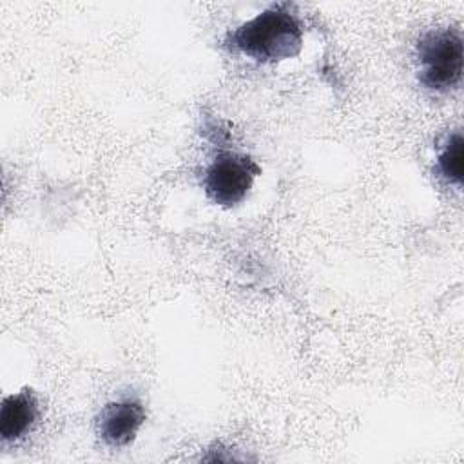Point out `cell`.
I'll use <instances>...</instances> for the list:
<instances>
[{"mask_svg":"<svg viewBox=\"0 0 464 464\" xmlns=\"http://www.w3.org/2000/svg\"><path fill=\"white\" fill-rule=\"evenodd\" d=\"M225 44L256 62H281L301 53L303 25L290 4H274L230 31Z\"/></svg>","mask_w":464,"mask_h":464,"instance_id":"6da1fadb","label":"cell"},{"mask_svg":"<svg viewBox=\"0 0 464 464\" xmlns=\"http://www.w3.org/2000/svg\"><path fill=\"white\" fill-rule=\"evenodd\" d=\"M462 33L457 27H435L420 34L415 53L419 83L431 92H450L462 80Z\"/></svg>","mask_w":464,"mask_h":464,"instance_id":"7a4b0ae2","label":"cell"},{"mask_svg":"<svg viewBox=\"0 0 464 464\" xmlns=\"http://www.w3.org/2000/svg\"><path fill=\"white\" fill-rule=\"evenodd\" d=\"M259 174V165L248 154L221 150L205 167L201 183L212 203L232 208L246 198Z\"/></svg>","mask_w":464,"mask_h":464,"instance_id":"3957f363","label":"cell"},{"mask_svg":"<svg viewBox=\"0 0 464 464\" xmlns=\"http://www.w3.org/2000/svg\"><path fill=\"white\" fill-rule=\"evenodd\" d=\"M147 419L143 402L138 397H120L107 402L94 419V428L103 444L111 448L129 446Z\"/></svg>","mask_w":464,"mask_h":464,"instance_id":"277c9868","label":"cell"},{"mask_svg":"<svg viewBox=\"0 0 464 464\" xmlns=\"http://www.w3.org/2000/svg\"><path fill=\"white\" fill-rule=\"evenodd\" d=\"M40 419V404L31 388L7 395L0 408V435L4 442L24 439Z\"/></svg>","mask_w":464,"mask_h":464,"instance_id":"5b68a950","label":"cell"},{"mask_svg":"<svg viewBox=\"0 0 464 464\" xmlns=\"http://www.w3.org/2000/svg\"><path fill=\"white\" fill-rule=\"evenodd\" d=\"M437 172L448 183L460 187L464 178V140L462 132L455 130L448 141L444 143L442 150L437 156Z\"/></svg>","mask_w":464,"mask_h":464,"instance_id":"8992f818","label":"cell"}]
</instances>
